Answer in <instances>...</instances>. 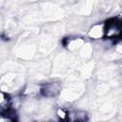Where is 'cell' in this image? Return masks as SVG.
<instances>
[{"instance_id":"6da1fadb","label":"cell","mask_w":122,"mask_h":122,"mask_svg":"<svg viewBox=\"0 0 122 122\" xmlns=\"http://www.w3.org/2000/svg\"><path fill=\"white\" fill-rule=\"evenodd\" d=\"M61 92V84L58 82H52V83H48L44 85L41 89V92L43 95L47 97H54L59 94Z\"/></svg>"},{"instance_id":"7a4b0ae2","label":"cell","mask_w":122,"mask_h":122,"mask_svg":"<svg viewBox=\"0 0 122 122\" xmlns=\"http://www.w3.org/2000/svg\"><path fill=\"white\" fill-rule=\"evenodd\" d=\"M89 36L92 39L105 37V23H98L93 25L89 31Z\"/></svg>"},{"instance_id":"3957f363","label":"cell","mask_w":122,"mask_h":122,"mask_svg":"<svg viewBox=\"0 0 122 122\" xmlns=\"http://www.w3.org/2000/svg\"><path fill=\"white\" fill-rule=\"evenodd\" d=\"M88 114L84 111H72L68 113V120L70 121H86Z\"/></svg>"},{"instance_id":"277c9868","label":"cell","mask_w":122,"mask_h":122,"mask_svg":"<svg viewBox=\"0 0 122 122\" xmlns=\"http://www.w3.org/2000/svg\"><path fill=\"white\" fill-rule=\"evenodd\" d=\"M68 113L69 112H67L63 108H59L56 111V115L60 120H68Z\"/></svg>"}]
</instances>
